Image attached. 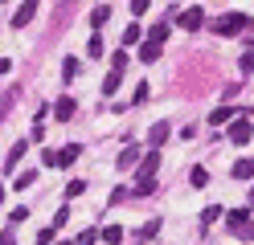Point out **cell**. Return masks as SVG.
<instances>
[{
    "label": "cell",
    "instance_id": "ba28073f",
    "mask_svg": "<svg viewBox=\"0 0 254 245\" xmlns=\"http://www.w3.org/2000/svg\"><path fill=\"white\" fill-rule=\"evenodd\" d=\"M135 163H139V147H135V143H127L123 151H119V159H115V168L127 172V168H135Z\"/></svg>",
    "mask_w": 254,
    "mask_h": 245
},
{
    "label": "cell",
    "instance_id": "4fadbf2b",
    "mask_svg": "<svg viewBox=\"0 0 254 245\" xmlns=\"http://www.w3.org/2000/svg\"><path fill=\"white\" fill-rule=\"evenodd\" d=\"M168 33H172V25L160 21V25H152V29H148V41H152V45H164V41H168Z\"/></svg>",
    "mask_w": 254,
    "mask_h": 245
},
{
    "label": "cell",
    "instance_id": "cb8c5ba5",
    "mask_svg": "<svg viewBox=\"0 0 254 245\" xmlns=\"http://www.w3.org/2000/svg\"><path fill=\"white\" fill-rule=\"evenodd\" d=\"M74 245H99V229H82V233H78V241Z\"/></svg>",
    "mask_w": 254,
    "mask_h": 245
},
{
    "label": "cell",
    "instance_id": "83f0119b",
    "mask_svg": "<svg viewBox=\"0 0 254 245\" xmlns=\"http://www.w3.org/2000/svg\"><path fill=\"white\" fill-rule=\"evenodd\" d=\"M21 221H29V208H12V212H8V225H12V229H17Z\"/></svg>",
    "mask_w": 254,
    "mask_h": 245
},
{
    "label": "cell",
    "instance_id": "484cf974",
    "mask_svg": "<svg viewBox=\"0 0 254 245\" xmlns=\"http://www.w3.org/2000/svg\"><path fill=\"white\" fill-rule=\"evenodd\" d=\"M86 192V180H70L66 184V200H74V196H82Z\"/></svg>",
    "mask_w": 254,
    "mask_h": 245
},
{
    "label": "cell",
    "instance_id": "4dcf8cb0",
    "mask_svg": "<svg viewBox=\"0 0 254 245\" xmlns=\"http://www.w3.org/2000/svg\"><path fill=\"white\" fill-rule=\"evenodd\" d=\"M74 74H78V61H74V57H66V65H62V78H66V82H70Z\"/></svg>",
    "mask_w": 254,
    "mask_h": 245
},
{
    "label": "cell",
    "instance_id": "9a60e30c",
    "mask_svg": "<svg viewBox=\"0 0 254 245\" xmlns=\"http://www.w3.org/2000/svg\"><path fill=\"white\" fill-rule=\"evenodd\" d=\"M139 37H144V29H139V25H127V29H123V49L139 45Z\"/></svg>",
    "mask_w": 254,
    "mask_h": 245
},
{
    "label": "cell",
    "instance_id": "277c9868",
    "mask_svg": "<svg viewBox=\"0 0 254 245\" xmlns=\"http://www.w3.org/2000/svg\"><path fill=\"white\" fill-rule=\"evenodd\" d=\"M78 155H82V147H78V143H66V147H58V151H45V163H50V168H70Z\"/></svg>",
    "mask_w": 254,
    "mask_h": 245
},
{
    "label": "cell",
    "instance_id": "f1b7e54d",
    "mask_svg": "<svg viewBox=\"0 0 254 245\" xmlns=\"http://www.w3.org/2000/svg\"><path fill=\"white\" fill-rule=\"evenodd\" d=\"M217 217H221V208H217V204H209V208H205V212H201V225H213Z\"/></svg>",
    "mask_w": 254,
    "mask_h": 245
},
{
    "label": "cell",
    "instance_id": "1f68e13d",
    "mask_svg": "<svg viewBox=\"0 0 254 245\" xmlns=\"http://www.w3.org/2000/svg\"><path fill=\"white\" fill-rule=\"evenodd\" d=\"M131 102H148V86H144V82H139V86H135V94H131Z\"/></svg>",
    "mask_w": 254,
    "mask_h": 245
},
{
    "label": "cell",
    "instance_id": "d4e9b609",
    "mask_svg": "<svg viewBox=\"0 0 254 245\" xmlns=\"http://www.w3.org/2000/svg\"><path fill=\"white\" fill-rule=\"evenodd\" d=\"M111 70H115V74H123V70H127V49H119V53H111Z\"/></svg>",
    "mask_w": 254,
    "mask_h": 245
},
{
    "label": "cell",
    "instance_id": "6da1fadb",
    "mask_svg": "<svg viewBox=\"0 0 254 245\" xmlns=\"http://www.w3.org/2000/svg\"><path fill=\"white\" fill-rule=\"evenodd\" d=\"M226 225H230V233L238 241H254V217H250V208H230Z\"/></svg>",
    "mask_w": 254,
    "mask_h": 245
},
{
    "label": "cell",
    "instance_id": "d6986e66",
    "mask_svg": "<svg viewBox=\"0 0 254 245\" xmlns=\"http://www.w3.org/2000/svg\"><path fill=\"white\" fill-rule=\"evenodd\" d=\"M119 82H123V74H115V70H111V74L103 78V94L111 98V94H115V90H119Z\"/></svg>",
    "mask_w": 254,
    "mask_h": 245
},
{
    "label": "cell",
    "instance_id": "f546056e",
    "mask_svg": "<svg viewBox=\"0 0 254 245\" xmlns=\"http://www.w3.org/2000/svg\"><path fill=\"white\" fill-rule=\"evenodd\" d=\"M66 221H70V204H62L58 217H54V229H66Z\"/></svg>",
    "mask_w": 254,
    "mask_h": 245
},
{
    "label": "cell",
    "instance_id": "e0dca14e",
    "mask_svg": "<svg viewBox=\"0 0 254 245\" xmlns=\"http://www.w3.org/2000/svg\"><path fill=\"white\" fill-rule=\"evenodd\" d=\"M99 241H107V245H119V241H123V229H119V225H107L103 233H99Z\"/></svg>",
    "mask_w": 254,
    "mask_h": 245
},
{
    "label": "cell",
    "instance_id": "ac0fdd59",
    "mask_svg": "<svg viewBox=\"0 0 254 245\" xmlns=\"http://www.w3.org/2000/svg\"><path fill=\"white\" fill-rule=\"evenodd\" d=\"M156 233H160V221H148V225H144V229H139V233H135L131 241H152Z\"/></svg>",
    "mask_w": 254,
    "mask_h": 245
},
{
    "label": "cell",
    "instance_id": "d6a6232c",
    "mask_svg": "<svg viewBox=\"0 0 254 245\" xmlns=\"http://www.w3.org/2000/svg\"><path fill=\"white\" fill-rule=\"evenodd\" d=\"M37 245H54V229H41V233H37Z\"/></svg>",
    "mask_w": 254,
    "mask_h": 245
},
{
    "label": "cell",
    "instance_id": "7c38bea8",
    "mask_svg": "<svg viewBox=\"0 0 254 245\" xmlns=\"http://www.w3.org/2000/svg\"><path fill=\"white\" fill-rule=\"evenodd\" d=\"M74 110H78V106H74V98H58V102H54V114H58L62 123L74 119Z\"/></svg>",
    "mask_w": 254,
    "mask_h": 245
},
{
    "label": "cell",
    "instance_id": "2e32d148",
    "mask_svg": "<svg viewBox=\"0 0 254 245\" xmlns=\"http://www.w3.org/2000/svg\"><path fill=\"white\" fill-rule=\"evenodd\" d=\"M209 123H213V127H221V123H234V106H217V110L209 114Z\"/></svg>",
    "mask_w": 254,
    "mask_h": 245
},
{
    "label": "cell",
    "instance_id": "8fae6325",
    "mask_svg": "<svg viewBox=\"0 0 254 245\" xmlns=\"http://www.w3.org/2000/svg\"><path fill=\"white\" fill-rule=\"evenodd\" d=\"M33 12H37V4H21L17 12H12V29H25L29 21H33Z\"/></svg>",
    "mask_w": 254,
    "mask_h": 245
},
{
    "label": "cell",
    "instance_id": "7a4b0ae2",
    "mask_svg": "<svg viewBox=\"0 0 254 245\" xmlns=\"http://www.w3.org/2000/svg\"><path fill=\"white\" fill-rule=\"evenodd\" d=\"M246 25H254L246 12H226V16L213 21V33H217V37H238V33H246Z\"/></svg>",
    "mask_w": 254,
    "mask_h": 245
},
{
    "label": "cell",
    "instance_id": "44dd1931",
    "mask_svg": "<svg viewBox=\"0 0 254 245\" xmlns=\"http://www.w3.org/2000/svg\"><path fill=\"white\" fill-rule=\"evenodd\" d=\"M238 70H242V78H246V74H254V45L246 49L242 57H238Z\"/></svg>",
    "mask_w": 254,
    "mask_h": 245
},
{
    "label": "cell",
    "instance_id": "836d02e7",
    "mask_svg": "<svg viewBox=\"0 0 254 245\" xmlns=\"http://www.w3.org/2000/svg\"><path fill=\"white\" fill-rule=\"evenodd\" d=\"M0 245H17V241H12V225L4 229V233H0Z\"/></svg>",
    "mask_w": 254,
    "mask_h": 245
},
{
    "label": "cell",
    "instance_id": "30bf717a",
    "mask_svg": "<svg viewBox=\"0 0 254 245\" xmlns=\"http://www.w3.org/2000/svg\"><path fill=\"white\" fill-rule=\"evenodd\" d=\"M230 176H234V180H254V159H250V155L238 159L234 168H230Z\"/></svg>",
    "mask_w": 254,
    "mask_h": 245
},
{
    "label": "cell",
    "instance_id": "74e56055",
    "mask_svg": "<svg viewBox=\"0 0 254 245\" xmlns=\"http://www.w3.org/2000/svg\"><path fill=\"white\" fill-rule=\"evenodd\" d=\"M58 245H70V241H58Z\"/></svg>",
    "mask_w": 254,
    "mask_h": 245
},
{
    "label": "cell",
    "instance_id": "52a82bcc",
    "mask_svg": "<svg viewBox=\"0 0 254 245\" xmlns=\"http://www.w3.org/2000/svg\"><path fill=\"white\" fill-rule=\"evenodd\" d=\"M177 25H181V29H189V33H197V29L205 25V8H201V4H197V8H185Z\"/></svg>",
    "mask_w": 254,
    "mask_h": 245
},
{
    "label": "cell",
    "instance_id": "8992f818",
    "mask_svg": "<svg viewBox=\"0 0 254 245\" xmlns=\"http://www.w3.org/2000/svg\"><path fill=\"white\" fill-rule=\"evenodd\" d=\"M168 135H172L168 123H152V131H148V151H160V147L168 143Z\"/></svg>",
    "mask_w": 254,
    "mask_h": 245
},
{
    "label": "cell",
    "instance_id": "5b68a950",
    "mask_svg": "<svg viewBox=\"0 0 254 245\" xmlns=\"http://www.w3.org/2000/svg\"><path fill=\"white\" fill-rule=\"evenodd\" d=\"M250 139H254V123H250V119H234V123H230V143L246 147Z\"/></svg>",
    "mask_w": 254,
    "mask_h": 245
},
{
    "label": "cell",
    "instance_id": "8d00e7d4",
    "mask_svg": "<svg viewBox=\"0 0 254 245\" xmlns=\"http://www.w3.org/2000/svg\"><path fill=\"white\" fill-rule=\"evenodd\" d=\"M0 200H4V188H0Z\"/></svg>",
    "mask_w": 254,
    "mask_h": 245
},
{
    "label": "cell",
    "instance_id": "3957f363",
    "mask_svg": "<svg viewBox=\"0 0 254 245\" xmlns=\"http://www.w3.org/2000/svg\"><path fill=\"white\" fill-rule=\"evenodd\" d=\"M160 151H148V155H139L135 163V184H148V180H156V172H160Z\"/></svg>",
    "mask_w": 254,
    "mask_h": 245
},
{
    "label": "cell",
    "instance_id": "ffe728a7",
    "mask_svg": "<svg viewBox=\"0 0 254 245\" xmlns=\"http://www.w3.org/2000/svg\"><path fill=\"white\" fill-rule=\"evenodd\" d=\"M33 184H37V168H25V172L17 176V188L25 192V188H33Z\"/></svg>",
    "mask_w": 254,
    "mask_h": 245
},
{
    "label": "cell",
    "instance_id": "d590c367",
    "mask_svg": "<svg viewBox=\"0 0 254 245\" xmlns=\"http://www.w3.org/2000/svg\"><path fill=\"white\" fill-rule=\"evenodd\" d=\"M250 204H254V188H250Z\"/></svg>",
    "mask_w": 254,
    "mask_h": 245
},
{
    "label": "cell",
    "instance_id": "e575fe53",
    "mask_svg": "<svg viewBox=\"0 0 254 245\" xmlns=\"http://www.w3.org/2000/svg\"><path fill=\"white\" fill-rule=\"evenodd\" d=\"M8 70H12V61H8V57H0V74H8Z\"/></svg>",
    "mask_w": 254,
    "mask_h": 245
},
{
    "label": "cell",
    "instance_id": "7402d4cb",
    "mask_svg": "<svg viewBox=\"0 0 254 245\" xmlns=\"http://www.w3.org/2000/svg\"><path fill=\"white\" fill-rule=\"evenodd\" d=\"M107 16H111V4H99V8H90V25L99 29V25L107 21Z\"/></svg>",
    "mask_w": 254,
    "mask_h": 245
},
{
    "label": "cell",
    "instance_id": "9c48e42d",
    "mask_svg": "<svg viewBox=\"0 0 254 245\" xmlns=\"http://www.w3.org/2000/svg\"><path fill=\"white\" fill-rule=\"evenodd\" d=\"M25 151H29V143H25V139H21V143H12V151H8V159H4V168H0V176H8L12 168H17Z\"/></svg>",
    "mask_w": 254,
    "mask_h": 245
},
{
    "label": "cell",
    "instance_id": "5bb4252c",
    "mask_svg": "<svg viewBox=\"0 0 254 245\" xmlns=\"http://www.w3.org/2000/svg\"><path fill=\"white\" fill-rule=\"evenodd\" d=\"M160 53H164V45H152V41L139 45V61H160Z\"/></svg>",
    "mask_w": 254,
    "mask_h": 245
},
{
    "label": "cell",
    "instance_id": "603a6c76",
    "mask_svg": "<svg viewBox=\"0 0 254 245\" xmlns=\"http://www.w3.org/2000/svg\"><path fill=\"white\" fill-rule=\"evenodd\" d=\"M86 49H90V57H103V53H107V45H103V33H94Z\"/></svg>",
    "mask_w": 254,
    "mask_h": 245
},
{
    "label": "cell",
    "instance_id": "4316f807",
    "mask_svg": "<svg viewBox=\"0 0 254 245\" xmlns=\"http://www.w3.org/2000/svg\"><path fill=\"white\" fill-rule=\"evenodd\" d=\"M189 180H193V188H205V184H209V172H205V168H193Z\"/></svg>",
    "mask_w": 254,
    "mask_h": 245
}]
</instances>
